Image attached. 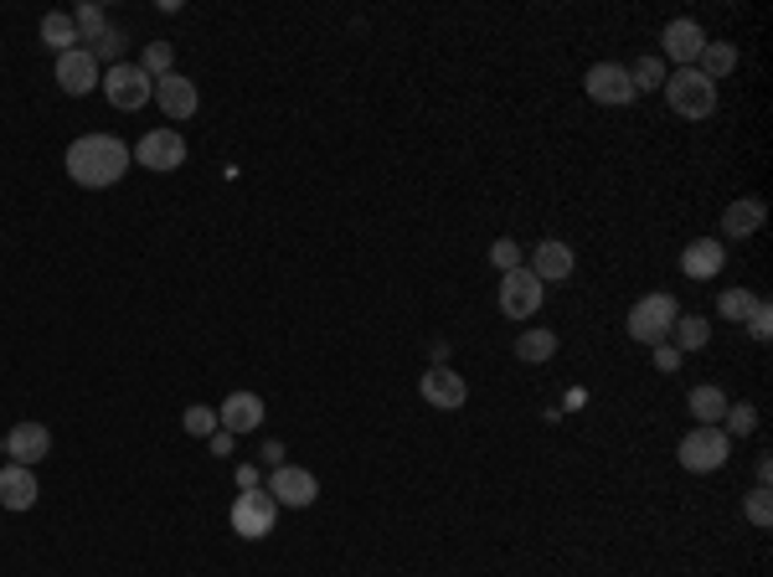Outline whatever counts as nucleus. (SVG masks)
Returning <instances> with one entry per match:
<instances>
[{"instance_id":"f257e3e1","label":"nucleus","mask_w":773,"mask_h":577,"mask_svg":"<svg viewBox=\"0 0 773 577\" xmlns=\"http://www.w3.org/2000/svg\"><path fill=\"white\" fill-rule=\"evenodd\" d=\"M68 176L83 191H103V186H119L125 181V170L135 166L125 140H113V135H83V140L68 145V156H62Z\"/></svg>"},{"instance_id":"f03ea898","label":"nucleus","mask_w":773,"mask_h":577,"mask_svg":"<svg viewBox=\"0 0 773 577\" xmlns=\"http://www.w3.org/2000/svg\"><path fill=\"white\" fill-rule=\"evenodd\" d=\"M665 103H671V113L702 125V119L717 113V83L702 78L696 68H675V72H665Z\"/></svg>"},{"instance_id":"7ed1b4c3","label":"nucleus","mask_w":773,"mask_h":577,"mask_svg":"<svg viewBox=\"0 0 773 577\" xmlns=\"http://www.w3.org/2000/svg\"><path fill=\"white\" fill-rule=\"evenodd\" d=\"M495 305H501V315L506 320H536L542 315V305H547V289H542V279H536L532 268L521 263L511 268V273H501V289H495Z\"/></svg>"},{"instance_id":"20e7f679","label":"nucleus","mask_w":773,"mask_h":577,"mask_svg":"<svg viewBox=\"0 0 773 577\" xmlns=\"http://www.w3.org/2000/svg\"><path fill=\"white\" fill-rule=\"evenodd\" d=\"M675 315H681V305H675V295H665V289H655V295L645 299H634L630 305V336L640 340V346H661L665 336H671V325Z\"/></svg>"},{"instance_id":"39448f33","label":"nucleus","mask_w":773,"mask_h":577,"mask_svg":"<svg viewBox=\"0 0 773 577\" xmlns=\"http://www.w3.org/2000/svg\"><path fill=\"white\" fill-rule=\"evenodd\" d=\"M732 454V438L722 434V428H691L681 444H675V459H681V469H691V475H717L722 465H727Z\"/></svg>"},{"instance_id":"423d86ee","label":"nucleus","mask_w":773,"mask_h":577,"mask_svg":"<svg viewBox=\"0 0 773 577\" xmlns=\"http://www.w3.org/2000/svg\"><path fill=\"white\" fill-rule=\"evenodd\" d=\"M227 521H232V531L242 536V541H264V536H274V521H279V500L258 485V490H242L238 500H232V510H227Z\"/></svg>"},{"instance_id":"0eeeda50","label":"nucleus","mask_w":773,"mask_h":577,"mask_svg":"<svg viewBox=\"0 0 773 577\" xmlns=\"http://www.w3.org/2000/svg\"><path fill=\"white\" fill-rule=\"evenodd\" d=\"M99 88H103V99H109L113 109H125V113L145 109V103L155 99V78L140 68V62H119V68H109Z\"/></svg>"},{"instance_id":"6e6552de","label":"nucleus","mask_w":773,"mask_h":577,"mask_svg":"<svg viewBox=\"0 0 773 577\" xmlns=\"http://www.w3.org/2000/svg\"><path fill=\"white\" fill-rule=\"evenodd\" d=\"M583 93H588L593 103H604V109H630V103L640 99L630 83V68H618V62H593V68L583 72Z\"/></svg>"},{"instance_id":"1a4fd4ad","label":"nucleus","mask_w":773,"mask_h":577,"mask_svg":"<svg viewBox=\"0 0 773 577\" xmlns=\"http://www.w3.org/2000/svg\"><path fill=\"white\" fill-rule=\"evenodd\" d=\"M129 156H135V166L155 170V176H170V170L186 166V140L176 129H150V135H140V145Z\"/></svg>"},{"instance_id":"9d476101","label":"nucleus","mask_w":773,"mask_h":577,"mask_svg":"<svg viewBox=\"0 0 773 577\" xmlns=\"http://www.w3.org/2000/svg\"><path fill=\"white\" fill-rule=\"evenodd\" d=\"M418 397L428 402V408H438V412H459L464 402H469V381H464L454 367L434 361V367L423 371V381H418Z\"/></svg>"},{"instance_id":"9b49d317","label":"nucleus","mask_w":773,"mask_h":577,"mask_svg":"<svg viewBox=\"0 0 773 577\" xmlns=\"http://www.w3.org/2000/svg\"><path fill=\"white\" fill-rule=\"evenodd\" d=\"M268 495L279 500V510H305L315 506V495H320V479L309 475V469L299 465H279V469H268Z\"/></svg>"},{"instance_id":"f8f14e48","label":"nucleus","mask_w":773,"mask_h":577,"mask_svg":"<svg viewBox=\"0 0 773 577\" xmlns=\"http://www.w3.org/2000/svg\"><path fill=\"white\" fill-rule=\"evenodd\" d=\"M712 42L702 31V21H691V16H675V21H665L661 31V52L671 57L675 68H696V57H702V47Z\"/></svg>"},{"instance_id":"ddd939ff","label":"nucleus","mask_w":773,"mask_h":577,"mask_svg":"<svg viewBox=\"0 0 773 577\" xmlns=\"http://www.w3.org/2000/svg\"><path fill=\"white\" fill-rule=\"evenodd\" d=\"M103 83L99 72V57L88 52V47H72V52L57 57V88L62 93H72V99H83V93H93V88Z\"/></svg>"},{"instance_id":"4468645a","label":"nucleus","mask_w":773,"mask_h":577,"mask_svg":"<svg viewBox=\"0 0 773 577\" xmlns=\"http://www.w3.org/2000/svg\"><path fill=\"white\" fill-rule=\"evenodd\" d=\"M526 268H532L542 283H563V279H573L577 253L567 248L563 238H547V242H536L532 253H526Z\"/></svg>"},{"instance_id":"2eb2a0df","label":"nucleus","mask_w":773,"mask_h":577,"mask_svg":"<svg viewBox=\"0 0 773 577\" xmlns=\"http://www.w3.org/2000/svg\"><path fill=\"white\" fill-rule=\"evenodd\" d=\"M6 454H11V465H27V469H37L52 454V434H47L42 422H16L11 434H6Z\"/></svg>"},{"instance_id":"dca6fc26","label":"nucleus","mask_w":773,"mask_h":577,"mask_svg":"<svg viewBox=\"0 0 773 577\" xmlns=\"http://www.w3.org/2000/svg\"><path fill=\"white\" fill-rule=\"evenodd\" d=\"M155 103H160L166 119H191V113L201 109V93H197V83H191L186 72H166V78L155 83Z\"/></svg>"},{"instance_id":"f3484780","label":"nucleus","mask_w":773,"mask_h":577,"mask_svg":"<svg viewBox=\"0 0 773 577\" xmlns=\"http://www.w3.org/2000/svg\"><path fill=\"white\" fill-rule=\"evenodd\" d=\"M217 422H222V434H232V438L258 434V428H264V397L258 392H232L222 408H217Z\"/></svg>"},{"instance_id":"a211bd4d","label":"nucleus","mask_w":773,"mask_h":577,"mask_svg":"<svg viewBox=\"0 0 773 577\" xmlns=\"http://www.w3.org/2000/svg\"><path fill=\"white\" fill-rule=\"evenodd\" d=\"M722 268H727V248H722V238H696L681 248V273L686 279H717Z\"/></svg>"},{"instance_id":"6ab92c4d","label":"nucleus","mask_w":773,"mask_h":577,"mask_svg":"<svg viewBox=\"0 0 773 577\" xmlns=\"http://www.w3.org/2000/svg\"><path fill=\"white\" fill-rule=\"evenodd\" d=\"M37 475L27 465H0V506L6 510H31L37 506Z\"/></svg>"},{"instance_id":"aec40b11","label":"nucleus","mask_w":773,"mask_h":577,"mask_svg":"<svg viewBox=\"0 0 773 577\" xmlns=\"http://www.w3.org/2000/svg\"><path fill=\"white\" fill-rule=\"evenodd\" d=\"M763 217H769V207H763L759 197H737L727 211H722V238H753L763 227Z\"/></svg>"},{"instance_id":"412c9836","label":"nucleus","mask_w":773,"mask_h":577,"mask_svg":"<svg viewBox=\"0 0 773 577\" xmlns=\"http://www.w3.org/2000/svg\"><path fill=\"white\" fill-rule=\"evenodd\" d=\"M37 37H42L47 52H72V47H83L78 42V27H72V11H47L42 16V27H37Z\"/></svg>"},{"instance_id":"4be33fe9","label":"nucleus","mask_w":773,"mask_h":577,"mask_svg":"<svg viewBox=\"0 0 773 577\" xmlns=\"http://www.w3.org/2000/svg\"><path fill=\"white\" fill-rule=\"evenodd\" d=\"M686 408H691V418L702 422V428H717L722 412H727V392H722V387H712V381H706V387H691Z\"/></svg>"},{"instance_id":"5701e85b","label":"nucleus","mask_w":773,"mask_h":577,"mask_svg":"<svg viewBox=\"0 0 773 577\" xmlns=\"http://www.w3.org/2000/svg\"><path fill=\"white\" fill-rule=\"evenodd\" d=\"M665 340H671L681 356L706 351V340H712V325H706L702 315H675V325H671V336H665Z\"/></svg>"},{"instance_id":"b1692460","label":"nucleus","mask_w":773,"mask_h":577,"mask_svg":"<svg viewBox=\"0 0 773 577\" xmlns=\"http://www.w3.org/2000/svg\"><path fill=\"white\" fill-rule=\"evenodd\" d=\"M516 356L526 361V367L552 361V356H557V330H542V325H536V330H521V336H516Z\"/></svg>"},{"instance_id":"393cba45","label":"nucleus","mask_w":773,"mask_h":577,"mask_svg":"<svg viewBox=\"0 0 773 577\" xmlns=\"http://www.w3.org/2000/svg\"><path fill=\"white\" fill-rule=\"evenodd\" d=\"M732 68H737V47H732V42H706L702 57H696V72L712 78V83H722Z\"/></svg>"},{"instance_id":"a878e982","label":"nucleus","mask_w":773,"mask_h":577,"mask_svg":"<svg viewBox=\"0 0 773 577\" xmlns=\"http://www.w3.org/2000/svg\"><path fill=\"white\" fill-rule=\"evenodd\" d=\"M72 27H78V42H99L103 31H109V11L93 6V0H83V6L72 11Z\"/></svg>"},{"instance_id":"bb28decb","label":"nucleus","mask_w":773,"mask_h":577,"mask_svg":"<svg viewBox=\"0 0 773 577\" xmlns=\"http://www.w3.org/2000/svg\"><path fill=\"white\" fill-rule=\"evenodd\" d=\"M717 428L727 438H747L753 428H759V408H753V402H727V412H722Z\"/></svg>"},{"instance_id":"cd10ccee","label":"nucleus","mask_w":773,"mask_h":577,"mask_svg":"<svg viewBox=\"0 0 773 577\" xmlns=\"http://www.w3.org/2000/svg\"><path fill=\"white\" fill-rule=\"evenodd\" d=\"M630 83H634V93H661L665 88V62L661 57H640L630 68Z\"/></svg>"},{"instance_id":"c85d7f7f","label":"nucleus","mask_w":773,"mask_h":577,"mask_svg":"<svg viewBox=\"0 0 773 577\" xmlns=\"http://www.w3.org/2000/svg\"><path fill=\"white\" fill-rule=\"evenodd\" d=\"M753 305H759V295H753V289H722L717 315H722V320H737V325H743L747 315H753Z\"/></svg>"},{"instance_id":"c756f323","label":"nucleus","mask_w":773,"mask_h":577,"mask_svg":"<svg viewBox=\"0 0 773 577\" xmlns=\"http://www.w3.org/2000/svg\"><path fill=\"white\" fill-rule=\"evenodd\" d=\"M181 428L191 438H211L217 428H222V422H217V408H207V402H191V408L181 412Z\"/></svg>"},{"instance_id":"7c9ffc66","label":"nucleus","mask_w":773,"mask_h":577,"mask_svg":"<svg viewBox=\"0 0 773 577\" xmlns=\"http://www.w3.org/2000/svg\"><path fill=\"white\" fill-rule=\"evenodd\" d=\"M140 68L150 72L155 83L166 78V72H176V52H170V42H145V57H140Z\"/></svg>"},{"instance_id":"2f4dec72","label":"nucleus","mask_w":773,"mask_h":577,"mask_svg":"<svg viewBox=\"0 0 773 577\" xmlns=\"http://www.w3.org/2000/svg\"><path fill=\"white\" fill-rule=\"evenodd\" d=\"M526 263V248H521L516 238H495L490 242V268L495 273H511V268H521Z\"/></svg>"},{"instance_id":"473e14b6","label":"nucleus","mask_w":773,"mask_h":577,"mask_svg":"<svg viewBox=\"0 0 773 577\" xmlns=\"http://www.w3.org/2000/svg\"><path fill=\"white\" fill-rule=\"evenodd\" d=\"M743 516H747V526H759V531H769V526H773V495H769V485H759V490L747 495Z\"/></svg>"},{"instance_id":"72a5a7b5","label":"nucleus","mask_w":773,"mask_h":577,"mask_svg":"<svg viewBox=\"0 0 773 577\" xmlns=\"http://www.w3.org/2000/svg\"><path fill=\"white\" fill-rule=\"evenodd\" d=\"M88 52L99 57V62H109V68H119V62H125V31L109 27L99 42H88Z\"/></svg>"},{"instance_id":"f704fd0d","label":"nucleus","mask_w":773,"mask_h":577,"mask_svg":"<svg viewBox=\"0 0 773 577\" xmlns=\"http://www.w3.org/2000/svg\"><path fill=\"white\" fill-rule=\"evenodd\" d=\"M743 325H747V336L763 346V340L773 336V305H769V299H759V305H753V315H747Z\"/></svg>"},{"instance_id":"c9c22d12","label":"nucleus","mask_w":773,"mask_h":577,"mask_svg":"<svg viewBox=\"0 0 773 577\" xmlns=\"http://www.w3.org/2000/svg\"><path fill=\"white\" fill-rule=\"evenodd\" d=\"M650 351H655V371H675V367H681V351H675L671 340H661V346H650Z\"/></svg>"},{"instance_id":"e433bc0d","label":"nucleus","mask_w":773,"mask_h":577,"mask_svg":"<svg viewBox=\"0 0 773 577\" xmlns=\"http://www.w3.org/2000/svg\"><path fill=\"white\" fill-rule=\"evenodd\" d=\"M264 485V469L258 465H238V490H258Z\"/></svg>"},{"instance_id":"4c0bfd02","label":"nucleus","mask_w":773,"mask_h":577,"mask_svg":"<svg viewBox=\"0 0 773 577\" xmlns=\"http://www.w3.org/2000/svg\"><path fill=\"white\" fill-rule=\"evenodd\" d=\"M207 444H211V454H232V444H238V438H232V434H222V428H217V434H211Z\"/></svg>"},{"instance_id":"58836bf2","label":"nucleus","mask_w":773,"mask_h":577,"mask_svg":"<svg viewBox=\"0 0 773 577\" xmlns=\"http://www.w3.org/2000/svg\"><path fill=\"white\" fill-rule=\"evenodd\" d=\"M264 465H268V469H279V465H284V444H274V438H268V444H264Z\"/></svg>"},{"instance_id":"ea45409f","label":"nucleus","mask_w":773,"mask_h":577,"mask_svg":"<svg viewBox=\"0 0 773 577\" xmlns=\"http://www.w3.org/2000/svg\"><path fill=\"white\" fill-rule=\"evenodd\" d=\"M769 479H773V459L763 454V459H759V485H769Z\"/></svg>"},{"instance_id":"a19ab883","label":"nucleus","mask_w":773,"mask_h":577,"mask_svg":"<svg viewBox=\"0 0 773 577\" xmlns=\"http://www.w3.org/2000/svg\"><path fill=\"white\" fill-rule=\"evenodd\" d=\"M0 454H6V438H0Z\"/></svg>"}]
</instances>
